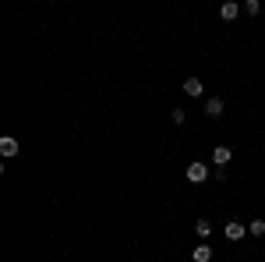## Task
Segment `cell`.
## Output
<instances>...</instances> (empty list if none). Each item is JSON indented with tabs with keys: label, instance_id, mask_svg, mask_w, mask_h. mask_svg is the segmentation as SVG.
Instances as JSON below:
<instances>
[{
	"label": "cell",
	"instance_id": "7",
	"mask_svg": "<svg viewBox=\"0 0 265 262\" xmlns=\"http://www.w3.org/2000/svg\"><path fill=\"white\" fill-rule=\"evenodd\" d=\"M184 92H187V96H202V92H205V85H202L198 78H187V82H184Z\"/></svg>",
	"mask_w": 265,
	"mask_h": 262
},
{
	"label": "cell",
	"instance_id": "8",
	"mask_svg": "<svg viewBox=\"0 0 265 262\" xmlns=\"http://www.w3.org/2000/svg\"><path fill=\"white\" fill-rule=\"evenodd\" d=\"M191 259H195V262H209V259H212V248H209V245H198V248L191 252Z\"/></svg>",
	"mask_w": 265,
	"mask_h": 262
},
{
	"label": "cell",
	"instance_id": "2",
	"mask_svg": "<svg viewBox=\"0 0 265 262\" xmlns=\"http://www.w3.org/2000/svg\"><path fill=\"white\" fill-rule=\"evenodd\" d=\"M230 156H234V153H230V149H226V145H216V149H212V163H216V170L230 163Z\"/></svg>",
	"mask_w": 265,
	"mask_h": 262
},
{
	"label": "cell",
	"instance_id": "3",
	"mask_svg": "<svg viewBox=\"0 0 265 262\" xmlns=\"http://www.w3.org/2000/svg\"><path fill=\"white\" fill-rule=\"evenodd\" d=\"M244 234H248V227H244L241 220H230V223H226V238H230V241H241Z\"/></svg>",
	"mask_w": 265,
	"mask_h": 262
},
{
	"label": "cell",
	"instance_id": "4",
	"mask_svg": "<svg viewBox=\"0 0 265 262\" xmlns=\"http://www.w3.org/2000/svg\"><path fill=\"white\" fill-rule=\"evenodd\" d=\"M237 14H241V4H234V0H226V4L219 7V18H223V21H234Z\"/></svg>",
	"mask_w": 265,
	"mask_h": 262
},
{
	"label": "cell",
	"instance_id": "10",
	"mask_svg": "<svg viewBox=\"0 0 265 262\" xmlns=\"http://www.w3.org/2000/svg\"><path fill=\"white\" fill-rule=\"evenodd\" d=\"M248 231H251L255 238H262V234H265V220H251V223H248Z\"/></svg>",
	"mask_w": 265,
	"mask_h": 262
},
{
	"label": "cell",
	"instance_id": "1",
	"mask_svg": "<svg viewBox=\"0 0 265 262\" xmlns=\"http://www.w3.org/2000/svg\"><path fill=\"white\" fill-rule=\"evenodd\" d=\"M209 177V167L205 163H191V167H187V181H191V184H202Z\"/></svg>",
	"mask_w": 265,
	"mask_h": 262
},
{
	"label": "cell",
	"instance_id": "6",
	"mask_svg": "<svg viewBox=\"0 0 265 262\" xmlns=\"http://www.w3.org/2000/svg\"><path fill=\"white\" fill-rule=\"evenodd\" d=\"M205 117H223V99H205Z\"/></svg>",
	"mask_w": 265,
	"mask_h": 262
},
{
	"label": "cell",
	"instance_id": "9",
	"mask_svg": "<svg viewBox=\"0 0 265 262\" xmlns=\"http://www.w3.org/2000/svg\"><path fill=\"white\" fill-rule=\"evenodd\" d=\"M195 231H198V238H209V234H212V223H209V220H198Z\"/></svg>",
	"mask_w": 265,
	"mask_h": 262
},
{
	"label": "cell",
	"instance_id": "5",
	"mask_svg": "<svg viewBox=\"0 0 265 262\" xmlns=\"http://www.w3.org/2000/svg\"><path fill=\"white\" fill-rule=\"evenodd\" d=\"M0 153H4V156H18V138L4 135V138H0Z\"/></svg>",
	"mask_w": 265,
	"mask_h": 262
},
{
	"label": "cell",
	"instance_id": "11",
	"mask_svg": "<svg viewBox=\"0 0 265 262\" xmlns=\"http://www.w3.org/2000/svg\"><path fill=\"white\" fill-rule=\"evenodd\" d=\"M244 11H248V14H251V18H255V14H258V11H262V4H258V0H248V4H244Z\"/></svg>",
	"mask_w": 265,
	"mask_h": 262
}]
</instances>
